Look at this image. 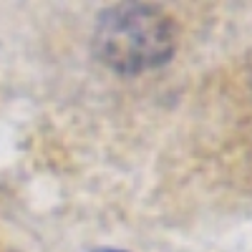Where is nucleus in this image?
<instances>
[{
	"instance_id": "obj_1",
	"label": "nucleus",
	"mask_w": 252,
	"mask_h": 252,
	"mask_svg": "<svg viewBox=\"0 0 252 252\" xmlns=\"http://www.w3.org/2000/svg\"><path fill=\"white\" fill-rule=\"evenodd\" d=\"M94 48L96 56L116 73L152 71L172 58L174 26L154 5H114L98 20Z\"/></svg>"
},
{
	"instance_id": "obj_2",
	"label": "nucleus",
	"mask_w": 252,
	"mask_h": 252,
	"mask_svg": "<svg viewBox=\"0 0 252 252\" xmlns=\"http://www.w3.org/2000/svg\"><path fill=\"white\" fill-rule=\"evenodd\" d=\"M91 252H126V250H116V247H98V250H91Z\"/></svg>"
}]
</instances>
